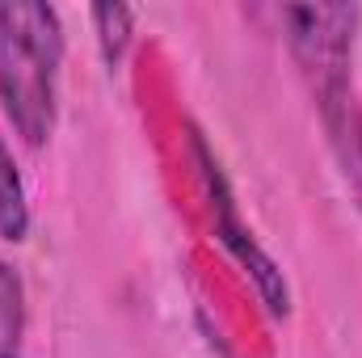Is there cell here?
I'll return each mask as SVG.
<instances>
[{"instance_id":"obj_1","label":"cell","mask_w":362,"mask_h":358,"mask_svg":"<svg viewBox=\"0 0 362 358\" xmlns=\"http://www.w3.org/2000/svg\"><path fill=\"white\" fill-rule=\"evenodd\" d=\"M59 64V8L42 0H0V105L30 148H42L55 135Z\"/></svg>"},{"instance_id":"obj_2","label":"cell","mask_w":362,"mask_h":358,"mask_svg":"<svg viewBox=\"0 0 362 358\" xmlns=\"http://www.w3.org/2000/svg\"><path fill=\"white\" fill-rule=\"evenodd\" d=\"M282 38L316 93V105L346 97L350 64H354V34H358V4H282L278 8Z\"/></svg>"},{"instance_id":"obj_3","label":"cell","mask_w":362,"mask_h":358,"mask_svg":"<svg viewBox=\"0 0 362 358\" xmlns=\"http://www.w3.org/2000/svg\"><path fill=\"white\" fill-rule=\"evenodd\" d=\"M194 156H198V169H202V181H206V198H211V219H215V236L223 241V249L245 266V274L253 278L262 304L270 308V316H286L291 312V291H286V278L282 270L274 266V258L253 241V232L245 228L240 211H236V198L228 190V178L219 169V161L211 156L202 131H194Z\"/></svg>"},{"instance_id":"obj_4","label":"cell","mask_w":362,"mask_h":358,"mask_svg":"<svg viewBox=\"0 0 362 358\" xmlns=\"http://www.w3.org/2000/svg\"><path fill=\"white\" fill-rule=\"evenodd\" d=\"M320 118H325L329 144H333V152L341 161V173H346V181H350V190H354V198H358V207H362V105H358V97H354V89L346 93V97L325 101Z\"/></svg>"},{"instance_id":"obj_5","label":"cell","mask_w":362,"mask_h":358,"mask_svg":"<svg viewBox=\"0 0 362 358\" xmlns=\"http://www.w3.org/2000/svg\"><path fill=\"white\" fill-rule=\"evenodd\" d=\"M30 236V202H25V181L17 173V161L4 144L0 131V241L21 245Z\"/></svg>"},{"instance_id":"obj_6","label":"cell","mask_w":362,"mask_h":358,"mask_svg":"<svg viewBox=\"0 0 362 358\" xmlns=\"http://www.w3.org/2000/svg\"><path fill=\"white\" fill-rule=\"evenodd\" d=\"M25 346V282L13 262H0V358H21Z\"/></svg>"},{"instance_id":"obj_7","label":"cell","mask_w":362,"mask_h":358,"mask_svg":"<svg viewBox=\"0 0 362 358\" xmlns=\"http://www.w3.org/2000/svg\"><path fill=\"white\" fill-rule=\"evenodd\" d=\"M93 25H97V47H101V59L114 68L122 64L127 55V42H131V25H135V13L127 4H97L89 13Z\"/></svg>"}]
</instances>
